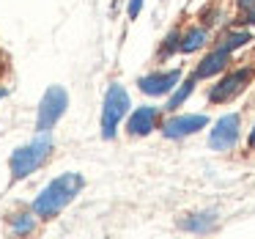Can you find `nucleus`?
I'll use <instances>...</instances> for the list:
<instances>
[{
  "instance_id": "423d86ee",
  "label": "nucleus",
  "mask_w": 255,
  "mask_h": 239,
  "mask_svg": "<svg viewBox=\"0 0 255 239\" xmlns=\"http://www.w3.org/2000/svg\"><path fill=\"white\" fill-rule=\"evenodd\" d=\"M239 129H242V118H239V113H228V116H222L220 121L214 124L211 135H209V146L214 151H231L233 146H236V140H239Z\"/></svg>"
},
{
  "instance_id": "4468645a",
  "label": "nucleus",
  "mask_w": 255,
  "mask_h": 239,
  "mask_svg": "<svg viewBox=\"0 0 255 239\" xmlns=\"http://www.w3.org/2000/svg\"><path fill=\"white\" fill-rule=\"evenodd\" d=\"M36 212L30 209V212H14L11 217H8V226H11V231L14 234H30L36 228Z\"/></svg>"
},
{
  "instance_id": "0eeeda50",
  "label": "nucleus",
  "mask_w": 255,
  "mask_h": 239,
  "mask_svg": "<svg viewBox=\"0 0 255 239\" xmlns=\"http://www.w3.org/2000/svg\"><path fill=\"white\" fill-rule=\"evenodd\" d=\"M181 83V69H170V72H154V74H145V77L137 80L140 91L145 96H165L170 94L176 85Z\"/></svg>"
},
{
  "instance_id": "412c9836",
  "label": "nucleus",
  "mask_w": 255,
  "mask_h": 239,
  "mask_svg": "<svg viewBox=\"0 0 255 239\" xmlns=\"http://www.w3.org/2000/svg\"><path fill=\"white\" fill-rule=\"evenodd\" d=\"M3 96H6V88H0V99H3Z\"/></svg>"
},
{
  "instance_id": "9b49d317",
  "label": "nucleus",
  "mask_w": 255,
  "mask_h": 239,
  "mask_svg": "<svg viewBox=\"0 0 255 239\" xmlns=\"http://www.w3.org/2000/svg\"><path fill=\"white\" fill-rule=\"evenodd\" d=\"M178 226H181L184 231L206 234V231H211V228L217 226V215H214V212H203V215H189L187 220H181Z\"/></svg>"
},
{
  "instance_id": "f8f14e48",
  "label": "nucleus",
  "mask_w": 255,
  "mask_h": 239,
  "mask_svg": "<svg viewBox=\"0 0 255 239\" xmlns=\"http://www.w3.org/2000/svg\"><path fill=\"white\" fill-rule=\"evenodd\" d=\"M195 80H198V77H195V74H192V77H189V80H184V83H178V85H176V91H173V94H170V99H167L165 110L176 113L178 107H181L184 102L189 99V94H192V88H195Z\"/></svg>"
},
{
  "instance_id": "a211bd4d",
  "label": "nucleus",
  "mask_w": 255,
  "mask_h": 239,
  "mask_svg": "<svg viewBox=\"0 0 255 239\" xmlns=\"http://www.w3.org/2000/svg\"><path fill=\"white\" fill-rule=\"evenodd\" d=\"M242 22H247V25H255V8H250V11H244V19Z\"/></svg>"
},
{
  "instance_id": "20e7f679",
  "label": "nucleus",
  "mask_w": 255,
  "mask_h": 239,
  "mask_svg": "<svg viewBox=\"0 0 255 239\" xmlns=\"http://www.w3.org/2000/svg\"><path fill=\"white\" fill-rule=\"evenodd\" d=\"M69 107V94L63 85H50L41 96V105H39V116H36V129L39 132H50L58 121L63 118Z\"/></svg>"
},
{
  "instance_id": "6e6552de",
  "label": "nucleus",
  "mask_w": 255,
  "mask_h": 239,
  "mask_svg": "<svg viewBox=\"0 0 255 239\" xmlns=\"http://www.w3.org/2000/svg\"><path fill=\"white\" fill-rule=\"evenodd\" d=\"M209 124V118L203 113H192V116H170L165 124H162V135L170 140L187 138V135H195L198 129H203Z\"/></svg>"
},
{
  "instance_id": "f257e3e1",
  "label": "nucleus",
  "mask_w": 255,
  "mask_h": 239,
  "mask_svg": "<svg viewBox=\"0 0 255 239\" xmlns=\"http://www.w3.org/2000/svg\"><path fill=\"white\" fill-rule=\"evenodd\" d=\"M85 187V179L83 173H61L58 179H52L33 201V212L39 217H55L61 209H66L74 198L80 195V190Z\"/></svg>"
},
{
  "instance_id": "f3484780",
  "label": "nucleus",
  "mask_w": 255,
  "mask_h": 239,
  "mask_svg": "<svg viewBox=\"0 0 255 239\" xmlns=\"http://www.w3.org/2000/svg\"><path fill=\"white\" fill-rule=\"evenodd\" d=\"M140 8H143V0H129V3H127V14H129V19H137Z\"/></svg>"
},
{
  "instance_id": "39448f33",
  "label": "nucleus",
  "mask_w": 255,
  "mask_h": 239,
  "mask_svg": "<svg viewBox=\"0 0 255 239\" xmlns=\"http://www.w3.org/2000/svg\"><path fill=\"white\" fill-rule=\"evenodd\" d=\"M250 80H253V69H236V72H228L217 85H211L209 102H214V105L217 102H231L233 96H239L244 88H247Z\"/></svg>"
},
{
  "instance_id": "6ab92c4d",
  "label": "nucleus",
  "mask_w": 255,
  "mask_h": 239,
  "mask_svg": "<svg viewBox=\"0 0 255 239\" xmlns=\"http://www.w3.org/2000/svg\"><path fill=\"white\" fill-rule=\"evenodd\" d=\"M239 8H242V11H250V8H255V0H239Z\"/></svg>"
},
{
  "instance_id": "aec40b11",
  "label": "nucleus",
  "mask_w": 255,
  "mask_h": 239,
  "mask_svg": "<svg viewBox=\"0 0 255 239\" xmlns=\"http://www.w3.org/2000/svg\"><path fill=\"white\" fill-rule=\"evenodd\" d=\"M250 149H255V127H253V132H250Z\"/></svg>"
},
{
  "instance_id": "9d476101",
  "label": "nucleus",
  "mask_w": 255,
  "mask_h": 239,
  "mask_svg": "<svg viewBox=\"0 0 255 239\" xmlns=\"http://www.w3.org/2000/svg\"><path fill=\"white\" fill-rule=\"evenodd\" d=\"M228 61H231V52H225V50H220V47H217L214 52H209V55H206L203 61L198 63V69H195V77H198V80L214 77V74L225 72Z\"/></svg>"
},
{
  "instance_id": "dca6fc26",
  "label": "nucleus",
  "mask_w": 255,
  "mask_h": 239,
  "mask_svg": "<svg viewBox=\"0 0 255 239\" xmlns=\"http://www.w3.org/2000/svg\"><path fill=\"white\" fill-rule=\"evenodd\" d=\"M178 47H181V33H178V30H170V33H167V39H165V44H162V50H159V55L167 58L170 52H176Z\"/></svg>"
},
{
  "instance_id": "2eb2a0df",
  "label": "nucleus",
  "mask_w": 255,
  "mask_h": 239,
  "mask_svg": "<svg viewBox=\"0 0 255 239\" xmlns=\"http://www.w3.org/2000/svg\"><path fill=\"white\" fill-rule=\"evenodd\" d=\"M253 41V36H250V30H228L225 36L220 39V50H225V52H233V50H239V47H244V44H250Z\"/></svg>"
},
{
  "instance_id": "1a4fd4ad",
  "label": "nucleus",
  "mask_w": 255,
  "mask_h": 239,
  "mask_svg": "<svg viewBox=\"0 0 255 239\" xmlns=\"http://www.w3.org/2000/svg\"><path fill=\"white\" fill-rule=\"evenodd\" d=\"M156 121H159V110L151 107V105H143L129 116L127 132L132 135V138H145V135H151L156 129Z\"/></svg>"
},
{
  "instance_id": "f03ea898",
  "label": "nucleus",
  "mask_w": 255,
  "mask_h": 239,
  "mask_svg": "<svg viewBox=\"0 0 255 239\" xmlns=\"http://www.w3.org/2000/svg\"><path fill=\"white\" fill-rule=\"evenodd\" d=\"M50 151H52V138H50V132H39L33 140H30V143L14 149V154L8 157L11 176H14V179H25V176H30V173H36V171H39V168L47 162Z\"/></svg>"
},
{
  "instance_id": "ddd939ff",
  "label": "nucleus",
  "mask_w": 255,
  "mask_h": 239,
  "mask_svg": "<svg viewBox=\"0 0 255 239\" xmlns=\"http://www.w3.org/2000/svg\"><path fill=\"white\" fill-rule=\"evenodd\" d=\"M206 39H209V33H206V28H189L187 33L181 36V47H178V50L181 52H198L200 47L206 44Z\"/></svg>"
},
{
  "instance_id": "7ed1b4c3",
  "label": "nucleus",
  "mask_w": 255,
  "mask_h": 239,
  "mask_svg": "<svg viewBox=\"0 0 255 239\" xmlns=\"http://www.w3.org/2000/svg\"><path fill=\"white\" fill-rule=\"evenodd\" d=\"M129 113V94L124 85L113 83L105 94V107H102V138L113 140L121 118Z\"/></svg>"
}]
</instances>
